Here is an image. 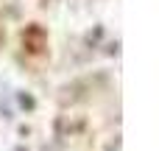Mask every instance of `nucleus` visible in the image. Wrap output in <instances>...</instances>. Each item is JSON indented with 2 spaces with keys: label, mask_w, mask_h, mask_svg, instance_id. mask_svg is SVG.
<instances>
[]
</instances>
